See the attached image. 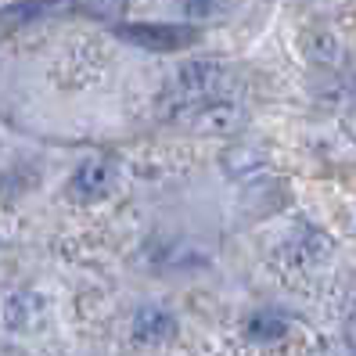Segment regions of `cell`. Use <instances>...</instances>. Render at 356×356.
Listing matches in <instances>:
<instances>
[{
    "mask_svg": "<svg viewBox=\"0 0 356 356\" xmlns=\"http://www.w3.org/2000/svg\"><path fill=\"white\" fill-rule=\"evenodd\" d=\"M115 184H119V170L108 162V159H90V162H83L72 184H69V195L83 205H90V202H101V198H108L115 191Z\"/></svg>",
    "mask_w": 356,
    "mask_h": 356,
    "instance_id": "6da1fadb",
    "label": "cell"
},
{
    "mask_svg": "<svg viewBox=\"0 0 356 356\" xmlns=\"http://www.w3.org/2000/svg\"><path fill=\"white\" fill-rule=\"evenodd\" d=\"M122 40H130L137 47L148 51H180L195 40V33L187 26H162V22H148V26H122L119 29Z\"/></svg>",
    "mask_w": 356,
    "mask_h": 356,
    "instance_id": "7a4b0ae2",
    "label": "cell"
},
{
    "mask_svg": "<svg viewBox=\"0 0 356 356\" xmlns=\"http://www.w3.org/2000/svg\"><path fill=\"white\" fill-rule=\"evenodd\" d=\"M223 83V69L216 65V61H187V65L180 69V97L187 101H209Z\"/></svg>",
    "mask_w": 356,
    "mask_h": 356,
    "instance_id": "3957f363",
    "label": "cell"
},
{
    "mask_svg": "<svg viewBox=\"0 0 356 356\" xmlns=\"http://www.w3.org/2000/svg\"><path fill=\"white\" fill-rule=\"evenodd\" d=\"M173 331H177V321H173V313H165L162 306H140L134 313V334H137V342L162 346V342L173 339Z\"/></svg>",
    "mask_w": 356,
    "mask_h": 356,
    "instance_id": "277c9868",
    "label": "cell"
},
{
    "mask_svg": "<svg viewBox=\"0 0 356 356\" xmlns=\"http://www.w3.org/2000/svg\"><path fill=\"white\" fill-rule=\"evenodd\" d=\"M4 321L15 331H33L40 321H44V299L33 296V291H15V296L4 302Z\"/></svg>",
    "mask_w": 356,
    "mask_h": 356,
    "instance_id": "5b68a950",
    "label": "cell"
},
{
    "mask_svg": "<svg viewBox=\"0 0 356 356\" xmlns=\"http://www.w3.org/2000/svg\"><path fill=\"white\" fill-rule=\"evenodd\" d=\"M195 130H205V134H230L238 127V108H230V104H216L209 101L205 108L195 112Z\"/></svg>",
    "mask_w": 356,
    "mask_h": 356,
    "instance_id": "8992f818",
    "label": "cell"
},
{
    "mask_svg": "<svg viewBox=\"0 0 356 356\" xmlns=\"http://www.w3.org/2000/svg\"><path fill=\"white\" fill-rule=\"evenodd\" d=\"M324 252H327V241L317 234V230H299V234L288 241V259H291V263H299V266L317 263Z\"/></svg>",
    "mask_w": 356,
    "mask_h": 356,
    "instance_id": "52a82bcc",
    "label": "cell"
},
{
    "mask_svg": "<svg viewBox=\"0 0 356 356\" xmlns=\"http://www.w3.org/2000/svg\"><path fill=\"white\" fill-rule=\"evenodd\" d=\"M248 334H252L256 342H274L284 334V321L274 317V313H259V317H252V324H248Z\"/></svg>",
    "mask_w": 356,
    "mask_h": 356,
    "instance_id": "ba28073f",
    "label": "cell"
},
{
    "mask_svg": "<svg viewBox=\"0 0 356 356\" xmlns=\"http://www.w3.org/2000/svg\"><path fill=\"white\" fill-rule=\"evenodd\" d=\"M79 8L94 18H119L122 8H127V0H79Z\"/></svg>",
    "mask_w": 356,
    "mask_h": 356,
    "instance_id": "9c48e42d",
    "label": "cell"
},
{
    "mask_svg": "<svg viewBox=\"0 0 356 356\" xmlns=\"http://www.w3.org/2000/svg\"><path fill=\"white\" fill-rule=\"evenodd\" d=\"M184 11L191 18H209L216 11V0H184Z\"/></svg>",
    "mask_w": 356,
    "mask_h": 356,
    "instance_id": "30bf717a",
    "label": "cell"
}]
</instances>
